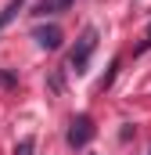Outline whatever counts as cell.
<instances>
[{
  "instance_id": "6da1fadb",
  "label": "cell",
  "mask_w": 151,
  "mask_h": 155,
  "mask_svg": "<svg viewBox=\"0 0 151 155\" xmlns=\"http://www.w3.org/2000/svg\"><path fill=\"white\" fill-rule=\"evenodd\" d=\"M97 51V29L94 25H86L83 33H79V40H76L72 54H69V69H72L76 76L79 72H86V61H90V54Z\"/></svg>"
},
{
  "instance_id": "7a4b0ae2",
  "label": "cell",
  "mask_w": 151,
  "mask_h": 155,
  "mask_svg": "<svg viewBox=\"0 0 151 155\" xmlns=\"http://www.w3.org/2000/svg\"><path fill=\"white\" fill-rule=\"evenodd\" d=\"M69 148H86L90 141H94V119L90 116H76L72 123H69Z\"/></svg>"
},
{
  "instance_id": "3957f363",
  "label": "cell",
  "mask_w": 151,
  "mask_h": 155,
  "mask_svg": "<svg viewBox=\"0 0 151 155\" xmlns=\"http://www.w3.org/2000/svg\"><path fill=\"white\" fill-rule=\"evenodd\" d=\"M33 40H36L43 51H58L65 36H61V29H58V25H40L36 33H33Z\"/></svg>"
},
{
  "instance_id": "277c9868",
  "label": "cell",
  "mask_w": 151,
  "mask_h": 155,
  "mask_svg": "<svg viewBox=\"0 0 151 155\" xmlns=\"http://www.w3.org/2000/svg\"><path fill=\"white\" fill-rule=\"evenodd\" d=\"M72 7V0H40L36 7H33V15H61V11H69Z\"/></svg>"
},
{
  "instance_id": "5b68a950",
  "label": "cell",
  "mask_w": 151,
  "mask_h": 155,
  "mask_svg": "<svg viewBox=\"0 0 151 155\" xmlns=\"http://www.w3.org/2000/svg\"><path fill=\"white\" fill-rule=\"evenodd\" d=\"M22 7H25V0H7V7L0 11V33H4V29L18 18V11H22Z\"/></svg>"
},
{
  "instance_id": "8992f818",
  "label": "cell",
  "mask_w": 151,
  "mask_h": 155,
  "mask_svg": "<svg viewBox=\"0 0 151 155\" xmlns=\"http://www.w3.org/2000/svg\"><path fill=\"white\" fill-rule=\"evenodd\" d=\"M33 148H36V141H33V137H22L18 148H14V155H33Z\"/></svg>"
},
{
  "instance_id": "52a82bcc",
  "label": "cell",
  "mask_w": 151,
  "mask_h": 155,
  "mask_svg": "<svg viewBox=\"0 0 151 155\" xmlns=\"http://www.w3.org/2000/svg\"><path fill=\"white\" fill-rule=\"evenodd\" d=\"M0 87H18V76H14V72H4V69H0Z\"/></svg>"
},
{
  "instance_id": "ba28073f",
  "label": "cell",
  "mask_w": 151,
  "mask_h": 155,
  "mask_svg": "<svg viewBox=\"0 0 151 155\" xmlns=\"http://www.w3.org/2000/svg\"><path fill=\"white\" fill-rule=\"evenodd\" d=\"M137 51H140V54L151 51V25H148V33H144V40H140V47H137Z\"/></svg>"
},
{
  "instance_id": "9c48e42d",
  "label": "cell",
  "mask_w": 151,
  "mask_h": 155,
  "mask_svg": "<svg viewBox=\"0 0 151 155\" xmlns=\"http://www.w3.org/2000/svg\"><path fill=\"white\" fill-rule=\"evenodd\" d=\"M50 90H54V94L61 90V72H54V76H50Z\"/></svg>"
}]
</instances>
